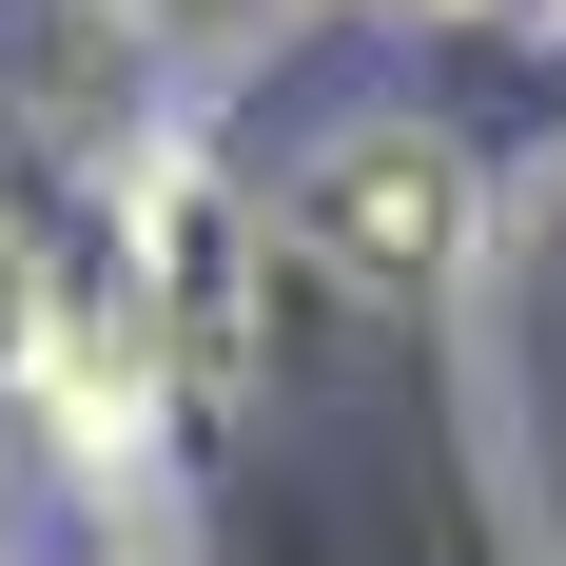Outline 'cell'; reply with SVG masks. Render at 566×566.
I'll list each match as a JSON object with an SVG mask.
<instances>
[{"label":"cell","instance_id":"obj_1","mask_svg":"<svg viewBox=\"0 0 566 566\" xmlns=\"http://www.w3.org/2000/svg\"><path fill=\"white\" fill-rule=\"evenodd\" d=\"M333 254H352V274H430V254H450V157H430V137H352Z\"/></svg>","mask_w":566,"mask_h":566}]
</instances>
